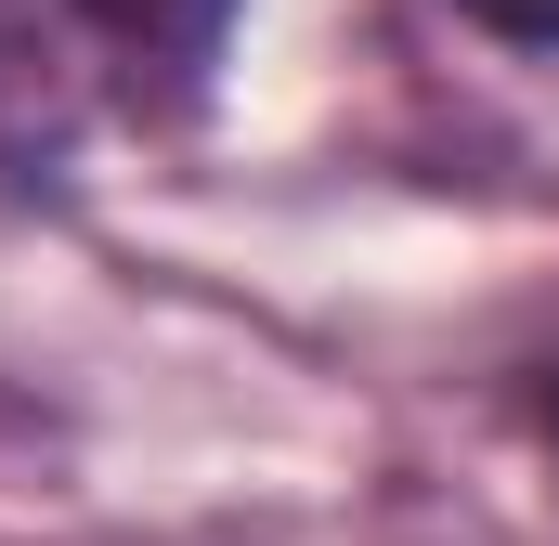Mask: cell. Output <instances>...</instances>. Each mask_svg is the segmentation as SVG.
I'll list each match as a JSON object with an SVG mask.
<instances>
[{"instance_id": "obj_1", "label": "cell", "mask_w": 559, "mask_h": 546, "mask_svg": "<svg viewBox=\"0 0 559 546\" xmlns=\"http://www.w3.org/2000/svg\"><path fill=\"white\" fill-rule=\"evenodd\" d=\"M235 39V0H0V195L66 182L92 143L169 131Z\"/></svg>"}, {"instance_id": "obj_3", "label": "cell", "mask_w": 559, "mask_h": 546, "mask_svg": "<svg viewBox=\"0 0 559 546\" xmlns=\"http://www.w3.org/2000/svg\"><path fill=\"white\" fill-rule=\"evenodd\" d=\"M534 429H547V455H559V352L534 365Z\"/></svg>"}, {"instance_id": "obj_2", "label": "cell", "mask_w": 559, "mask_h": 546, "mask_svg": "<svg viewBox=\"0 0 559 546\" xmlns=\"http://www.w3.org/2000/svg\"><path fill=\"white\" fill-rule=\"evenodd\" d=\"M481 39H508V52H559V0H455Z\"/></svg>"}]
</instances>
